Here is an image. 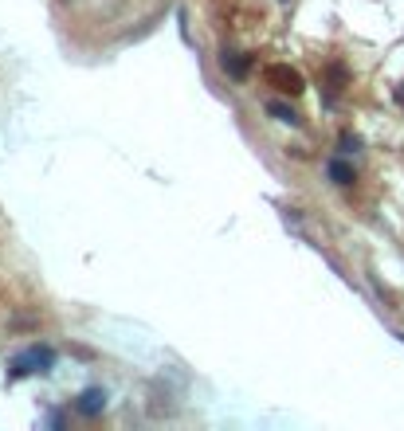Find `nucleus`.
I'll return each mask as SVG.
<instances>
[{"instance_id":"nucleus-1","label":"nucleus","mask_w":404,"mask_h":431,"mask_svg":"<svg viewBox=\"0 0 404 431\" xmlns=\"http://www.w3.org/2000/svg\"><path fill=\"white\" fill-rule=\"evenodd\" d=\"M263 79H267L275 90H282V95H302V75L294 71V67H287V63H271L267 71H263Z\"/></svg>"},{"instance_id":"nucleus-2","label":"nucleus","mask_w":404,"mask_h":431,"mask_svg":"<svg viewBox=\"0 0 404 431\" xmlns=\"http://www.w3.org/2000/svg\"><path fill=\"white\" fill-rule=\"evenodd\" d=\"M51 361H55V353L51 349H28L24 357L12 361V376H28V372H48Z\"/></svg>"},{"instance_id":"nucleus-3","label":"nucleus","mask_w":404,"mask_h":431,"mask_svg":"<svg viewBox=\"0 0 404 431\" xmlns=\"http://www.w3.org/2000/svg\"><path fill=\"white\" fill-rule=\"evenodd\" d=\"M102 408H106V392H102V388H90V392L79 396V412H83V416H98Z\"/></svg>"},{"instance_id":"nucleus-4","label":"nucleus","mask_w":404,"mask_h":431,"mask_svg":"<svg viewBox=\"0 0 404 431\" xmlns=\"http://www.w3.org/2000/svg\"><path fill=\"white\" fill-rule=\"evenodd\" d=\"M220 67L232 75V79H244V75H247V59L240 55V51H224V55H220Z\"/></svg>"},{"instance_id":"nucleus-5","label":"nucleus","mask_w":404,"mask_h":431,"mask_svg":"<svg viewBox=\"0 0 404 431\" xmlns=\"http://www.w3.org/2000/svg\"><path fill=\"white\" fill-rule=\"evenodd\" d=\"M330 177H334V184H354V169L345 165V161H330Z\"/></svg>"},{"instance_id":"nucleus-6","label":"nucleus","mask_w":404,"mask_h":431,"mask_svg":"<svg viewBox=\"0 0 404 431\" xmlns=\"http://www.w3.org/2000/svg\"><path fill=\"white\" fill-rule=\"evenodd\" d=\"M342 86H345V67H330V90L338 95Z\"/></svg>"},{"instance_id":"nucleus-7","label":"nucleus","mask_w":404,"mask_h":431,"mask_svg":"<svg viewBox=\"0 0 404 431\" xmlns=\"http://www.w3.org/2000/svg\"><path fill=\"white\" fill-rule=\"evenodd\" d=\"M271 114H275V118H279V122H294V110L291 106H282V102H271Z\"/></svg>"},{"instance_id":"nucleus-8","label":"nucleus","mask_w":404,"mask_h":431,"mask_svg":"<svg viewBox=\"0 0 404 431\" xmlns=\"http://www.w3.org/2000/svg\"><path fill=\"white\" fill-rule=\"evenodd\" d=\"M361 149V137H354V133H342V153H357Z\"/></svg>"},{"instance_id":"nucleus-9","label":"nucleus","mask_w":404,"mask_h":431,"mask_svg":"<svg viewBox=\"0 0 404 431\" xmlns=\"http://www.w3.org/2000/svg\"><path fill=\"white\" fill-rule=\"evenodd\" d=\"M392 98H396V102H401V106H404V83L396 86V90H392Z\"/></svg>"}]
</instances>
